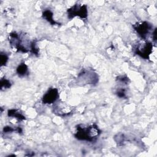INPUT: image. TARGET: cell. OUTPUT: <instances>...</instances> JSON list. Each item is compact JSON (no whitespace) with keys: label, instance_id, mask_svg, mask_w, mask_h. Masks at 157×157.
<instances>
[{"label":"cell","instance_id":"277c9868","mask_svg":"<svg viewBox=\"0 0 157 157\" xmlns=\"http://www.w3.org/2000/svg\"><path fill=\"white\" fill-rule=\"evenodd\" d=\"M53 105V112L60 117H65L71 115L74 110V109L71 105L67 104L64 102L58 101L55 102Z\"/></svg>","mask_w":157,"mask_h":157},{"label":"cell","instance_id":"7c38bea8","mask_svg":"<svg viewBox=\"0 0 157 157\" xmlns=\"http://www.w3.org/2000/svg\"><path fill=\"white\" fill-rule=\"evenodd\" d=\"M8 60V57L6 54H1V66H4L6 65L7 61Z\"/></svg>","mask_w":157,"mask_h":157},{"label":"cell","instance_id":"ba28073f","mask_svg":"<svg viewBox=\"0 0 157 157\" xmlns=\"http://www.w3.org/2000/svg\"><path fill=\"white\" fill-rule=\"evenodd\" d=\"M42 17L52 25H58V23L53 19V13L50 10H45L42 13Z\"/></svg>","mask_w":157,"mask_h":157},{"label":"cell","instance_id":"52a82bcc","mask_svg":"<svg viewBox=\"0 0 157 157\" xmlns=\"http://www.w3.org/2000/svg\"><path fill=\"white\" fill-rule=\"evenodd\" d=\"M59 98L58 90L56 88H50L43 96L42 101L44 104H53L55 103Z\"/></svg>","mask_w":157,"mask_h":157},{"label":"cell","instance_id":"8992f818","mask_svg":"<svg viewBox=\"0 0 157 157\" xmlns=\"http://www.w3.org/2000/svg\"><path fill=\"white\" fill-rule=\"evenodd\" d=\"M133 28L137 33L142 38L145 39L151 30L152 26L151 24L147 21H143L142 23H137L133 25Z\"/></svg>","mask_w":157,"mask_h":157},{"label":"cell","instance_id":"9c48e42d","mask_svg":"<svg viewBox=\"0 0 157 157\" xmlns=\"http://www.w3.org/2000/svg\"><path fill=\"white\" fill-rule=\"evenodd\" d=\"M8 116L11 117H15L19 120H25V117L21 113H20L16 109H10L8 111Z\"/></svg>","mask_w":157,"mask_h":157},{"label":"cell","instance_id":"5b68a950","mask_svg":"<svg viewBox=\"0 0 157 157\" xmlns=\"http://www.w3.org/2000/svg\"><path fill=\"white\" fill-rule=\"evenodd\" d=\"M153 45L150 42L139 44L134 48V53L144 59H148L152 52Z\"/></svg>","mask_w":157,"mask_h":157},{"label":"cell","instance_id":"6da1fadb","mask_svg":"<svg viewBox=\"0 0 157 157\" xmlns=\"http://www.w3.org/2000/svg\"><path fill=\"white\" fill-rule=\"evenodd\" d=\"M100 134L101 131L98 126L93 124L88 126L78 125L77 126V131L74 136L76 139L80 140L93 142Z\"/></svg>","mask_w":157,"mask_h":157},{"label":"cell","instance_id":"7a4b0ae2","mask_svg":"<svg viewBox=\"0 0 157 157\" xmlns=\"http://www.w3.org/2000/svg\"><path fill=\"white\" fill-rule=\"evenodd\" d=\"M9 40L10 45L15 48L17 51L21 52L23 53H26L29 51L26 45H25V44H29V42H28L26 39L25 34H20L16 32L11 33L9 34Z\"/></svg>","mask_w":157,"mask_h":157},{"label":"cell","instance_id":"30bf717a","mask_svg":"<svg viewBox=\"0 0 157 157\" xmlns=\"http://www.w3.org/2000/svg\"><path fill=\"white\" fill-rule=\"evenodd\" d=\"M17 73L19 76H25L28 74V67L24 63H21L17 69Z\"/></svg>","mask_w":157,"mask_h":157},{"label":"cell","instance_id":"3957f363","mask_svg":"<svg viewBox=\"0 0 157 157\" xmlns=\"http://www.w3.org/2000/svg\"><path fill=\"white\" fill-rule=\"evenodd\" d=\"M67 13L68 18L69 19H72L76 16L85 19L87 18V6L86 5L80 6L79 4H75L67 9Z\"/></svg>","mask_w":157,"mask_h":157},{"label":"cell","instance_id":"8fae6325","mask_svg":"<svg viewBox=\"0 0 157 157\" xmlns=\"http://www.w3.org/2000/svg\"><path fill=\"white\" fill-rule=\"evenodd\" d=\"M11 86L10 82L6 79H3L2 78L1 80V89H7V88H9Z\"/></svg>","mask_w":157,"mask_h":157},{"label":"cell","instance_id":"4fadbf2b","mask_svg":"<svg viewBox=\"0 0 157 157\" xmlns=\"http://www.w3.org/2000/svg\"><path fill=\"white\" fill-rule=\"evenodd\" d=\"M117 96L120 98H125L126 97L125 90L124 89L118 90V91L117 92Z\"/></svg>","mask_w":157,"mask_h":157}]
</instances>
